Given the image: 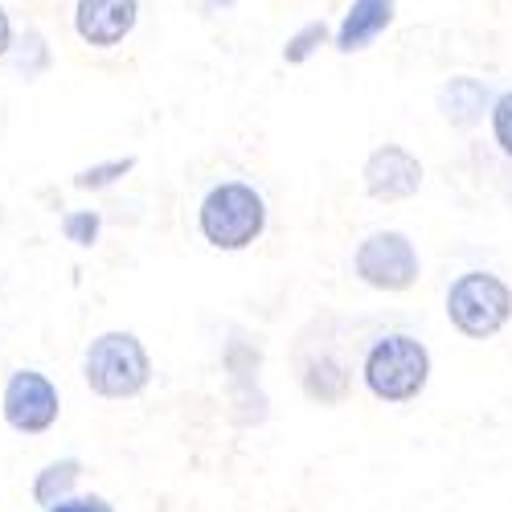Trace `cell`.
<instances>
[{"label":"cell","mask_w":512,"mask_h":512,"mask_svg":"<svg viewBox=\"0 0 512 512\" xmlns=\"http://www.w3.org/2000/svg\"><path fill=\"white\" fill-rule=\"evenodd\" d=\"M82 381L103 402H132L152 386V357L132 328H107L82 349Z\"/></svg>","instance_id":"1"},{"label":"cell","mask_w":512,"mask_h":512,"mask_svg":"<svg viewBox=\"0 0 512 512\" xmlns=\"http://www.w3.org/2000/svg\"><path fill=\"white\" fill-rule=\"evenodd\" d=\"M197 230L222 254L250 250L267 234V197L246 181H218L197 205Z\"/></svg>","instance_id":"2"},{"label":"cell","mask_w":512,"mask_h":512,"mask_svg":"<svg viewBox=\"0 0 512 512\" xmlns=\"http://www.w3.org/2000/svg\"><path fill=\"white\" fill-rule=\"evenodd\" d=\"M361 381L386 406L414 402L426 390V381H431V349L410 332L377 336L361 357Z\"/></svg>","instance_id":"3"},{"label":"cell","mask_w":512,"mask_h":512,"mask_svg":"<svg viewBox=\"0 0 512 512\" xmlns=\"http://www.w3.org/2000/svg\"><path fill=\"white\" fill-rule=\"evenodd\" d=\"M447 320L467 340H492L512 320V287L492 271H463L447 287Z\"/></svg>","instance_id":"4"},{"label":"cell","mask_w":512,"mask_h":512,"mask_svg":"<svg viewBox=\"0 0 512 512\" xmlns=\"http://www.w3.org/2000/svg\"><path fill=\"white\" fill-rule=\"evenodd\" d=\"M0 418L13 435L37 439V435H50L58 418H62V390L50 373L41 369H13L5 390H0Z\"/></svg>","instance_id":"5"},{"label":"cell","mask_w":512,"mask_h":512,"mask_svg":"<svg viewBox=\"0 0 512 512\" xmlns=\"http://www.w3.org/2000/svg\"><path fill=\"white\" fill-rule=\"evenodd\" d=\"M353 275L365 287L386 291V295L410 291L418 283V275H422L418 246L402 230H373L353 250Z\"/></svg>","instance_id":"6"},{"label":"cell","mask_w":512,"mask_h":512,"mask_svg":"<svg viewBox=\"0 0 512 512\" xmlns=\"http://www.w3.org/2000/svg\"><path fill=\"white\" fill-rule=\"evenodd\" d=\"M422 177H426L422 160L402 144H377L361 164V185L381 205L410 201L422 189Z\"/></svg>","instance_id":"7"},{"label":"cell","mask_w":512,"mask_h":512,"mask_svg":"<svg viewBox=\"0 0 512 512\" xmlns=\"http://www.w3.org/2000/svg\"><path fill=\"white\" fill-rule=\"evenodd\" d=\"M70 25L82 46L115 50L140 25V0H74Z\"/></svg>","instance_id":"8"},{"label":"cell","mask_w":512,"mask_h":512,"mask_svg":"<svg viewBox=\"0 0 512 512\" xmlns=\"http://www.w3.org/2000/svg\"><path fill=\"white\" fill-rule=\"evenodd\" d=\"M394 13H398V0H353L340 17L336 33H332V46L340 54H361L369 50L373 41L394 25Z\"/></svg>","instance_id":"9"},{"label":"cell","mask_w":512,"mask_h":512,"mask_svg":"<svg viewBox=\"0 0 512 512\" xmlns=\"http://www.w3.org/2000/svg\"><path fill=\"white\" fill-rule=\"evenodd\" d=\"M435 103H439V111L451 127H476L484 119L488 103H492V91L472 74H455L435 91Z\"/></svg>","instance_id":"10"},{"label":"cell","mask_w":512,"mask_h":512,"mask_svg":"<svg viewBox=\"0 0 512 512\" xmlns=\"http://www.w3.org/2000/svg\"><path fill=\"white\" fill-rule=\"evenodd\" d=\"M300 386H304V394H308L312 402L336 406V402H345V394H349V386H353V373H349V365L340 361V357L320 353V357H312V361L300 369Z\"/></svg>","instance_id":"11"},{"label":"cell","mask_w":512,"mask_h":512,"mask_svg":"<svg viewBox=\"0 0 512 512\" xmlns=\"http://www.w3.org/2000/svg\"><path fill=\"white\" fill-rule=\"evenodd\" d=\"M5 62L21 82H37V78H46L50 66H54V46L37 25H25L21 33H13V46H9Z\"/></svg>","instance_id":"12"},{"label":"cell","mask_w":512,"mask_h":512,"mask_svg":"<svg viewBox=\"0 0 512 512\" xmlns=\"http://www.w3.org/2000/svg\"><path fill=\"white\" fill-rule=\"evenodd\" d=\"M78 480H82V459L78 455H62V459L41 463V472L29 484V496H33L37 508H50V504L74 496L78 492Z\"/></svg>","instance_id":"13"},{"label":"cell","mask_w":512,"mask_h":512,"mask_svg":"<svg viewBox=\"0 0 512 512\" xmlns=\"http://www.w3.org/2000/svg\"><path fill=\"white\" fill-rule=\"evenodd\" d=\"M132 168H136V156H111V160L78 168V173L70 177V185L82 189V193H103V189H115L127 173H132Z\"/></svg>","instance_id":"14"},{"label":"cell","mask_w":512,"mask_h":512,"mask_svg":"<svg viewBox=\"0 0 512 512\" xmlns=\"http://www.w3.org/2000/svg\"><path fill=\"white\" fill-rule=\"evenodd\" d=\"M328 41H332L328 21H308L304 29H295V33L283 41V62H287V66H304L320 46H328Z\"/></svg>","instance_id":"15"},{"label":"cell","mask_w":512,"mask_h":512,"mask_svg":"<svg viewBox=\"0 0 512 512\" xmlns=\"http://www.w3.org/2000/svg\"><path fill=\"white\" fill-rule=\"evenodd\" d=\"M103 234V213L99 209H70L62 213V238L78 250H91Z\"/></svg>","instance_id":"16"},{"label":"cell","mask_w":512,"mask_h":512,"mask_svg":"<svg viewBox=\"0 0 512 512\" xmlns=\"http://www.w3.org/2000/svg\"><path fill=\"white\" fill-rule=\"evenodd\" d=\"M488 119H492V140H496V148L512 160V91H504V95H496V99L488 103Z\"/></svg>","instance_id":"17"},{"label":"cell","mask_w":512,"mask_h":512,"mask_svg":"<svg viewBox=\"0 0 512 512\" xmlns=\"http://www.w3.org/2000/svg\"><path fill=\"white\" fill-rule=\"evenodd\" d=\"M41 512H115V504L107 496H99V492H74V496L58 500L50 508H41Z\"/></svg>","instance_id":"18"},{"label":"cell","mask_w":512,"mask_h":512,"mask_svg":"<svg viewBox=\"0 0 512 512\" xmlns=\"http://www.w3.org/2000/svg\"><path fill=\"white\" fill-rule=\"evenodd\" d=\"M234 5L238 0H189V9L197 13V17H222V13H234Z\"/></svg>","instance_id":"19"},{"label":"cell","mask_w":512,"mask_h":512,"mask_svg":"<svg viewBox=\"0 0 512 512\" xmlns=\"http://www.w3.org/2000/svg\"><path fill=\"white\" fill-rule=\"evenodd\" d=\"M13 17H9V9L0 5V62H5V54H9V46H13Z\"/></svg>","instance_id":"20"}]
</instances>
